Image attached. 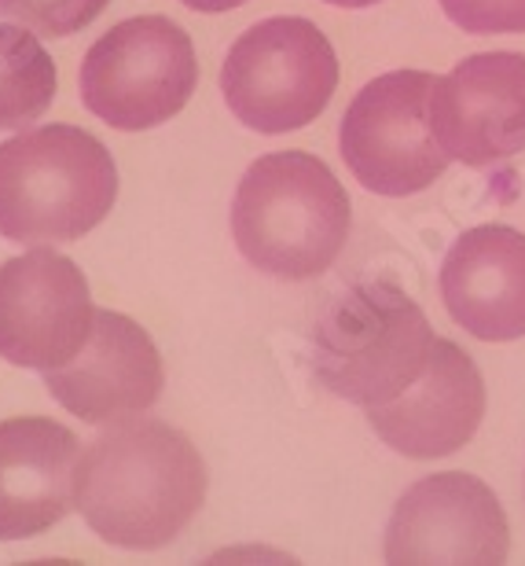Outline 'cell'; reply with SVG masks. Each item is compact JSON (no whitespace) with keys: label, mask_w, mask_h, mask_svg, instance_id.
<instances>
[{"label":"cell","mask_w":525,"mask_h":566,"mask_svg":"<svg viewBox=\"0 0 525 566\" xmlns=\"http://www.w3.org/2000/svg\"><path fill=\"white\" fill-rule=\"evenodd\" d=\"M207 501L199 449L158 420L111 423L77 463L74 507L107 545L155 552L169 545Z\"/></svg>","instance_id":"cell-1"},{"label":"cell","mask_w":525,"mask_h":566,"mask_svg":"<svg viewBox=\"0 0 525 566\" xmlns=\"http://www.w3.org/2000/svg\"><path fill=\"white\" fill-rule=\"evenodd\" d=\"M463 33H525V0H438Z\"/></svg>","instance_id":"cell-17"},{"label":"cell","mask_w":525,"mask_h":566,"mask_svg":"<svg viewBox=\"0 0 525 566\" xmlns=\"http://www.w3.org/2000/svg\"><path fill=\"white\" fill-rule=\"evenodd\" d=\"M338 60L309 19H265L232 44L221 66L228 111L258 133H291L324 115Z\"/></svg>","instance_id":"cell-6"},{"label":"cell","mask_w":525,"mask_h":566,"mask_svg":"<svg viewBox=\"0 0 525 566\" xmlns=\"http://www.w3.org/2000/svg\"><path fill=\"white\" fill-rule=\"evenodd\" d=\"M55 99V63L27 27H0V129H27Z\"/></svg>","instance_id":"cell-15"},{"label":"cell","mask_w":525,"mask_h":566,"mask_svg":"<svg viewBox=\"0 0 525 566\" xmlns=\"http://www.w3.org/2000/svg\"><path fill=\"white\" fill-rule=\"evenodd\" d=\"M162 357L125 313L96 310L82 354L44 371V387L82 423L111 427L144 416L162 394Z\"/></svg>","instance_id":"cell-11"},{"label":"cell","mask_w":525,"mask_h":566,"mask_svg":"<svg viewBox=\"0 0 525 566\" xmlns=\"http://www.w3.org/2000/svg\"><path fill=\"white\" fill-rule=\"evenodd\" d=\"M444 310L482 343L525 335V235L507 224L463 232L441 265Z\"/></svg>","instance_id":"cell-14"},{"label":"cell","mask_w":525,"mask_h":566,"mask_svg":"<svg viewBox=\"0 0 525 566\" xmlns=\"http://www.w3.org/2000/svg\"><path fill=\"white\" fill-rule=\"evenodd\" d=\"M485 416L482 371L449 338H438L427 371L401 398L368 409V423L401 457L433 460L463 449Z\"/></svg>","instance_id":"cell-12"},{"label":"cell","mask_w":525,"mask_h":566,"mask_svg":"<svg viewBox=\"0 0 525 566\" xmlns=\"http://www.w3.org/2000/svg\"><path fill=\"white\" fill-rule=\"evenodd\" d=\"M199 85L191 38L166 15L111 27L85 52L77 88L99 122L122 133L155 129L185 111Z\"/></svg>","instance_id":"cell-5"},{"label":"cell","mask_w":525,"mask_h":566,"mask_svg":"<svg viewBox=\"0 0 525 566\" xmlns=\"http://www.w3.org/2000/svg\"><path fill=\"white\" fill-rule=\"evenodd\" d=\"M232 235L261 273L313 280L335 265L349 240V196L316 155H265L235 188Z\"/></svg>","instance_id":"cell-2"},{"label":"cell","mask_w":525,"mask_h":566,"mask_svg":"<svg viewBox=\"0 0 525 566\" xmlns=\"http://www.w3.org/2000/svg\"><path fill=\"white\" fill-rule=\"evenodd\" d=\"M438 77L393 71L368 82L349 104L338 147L349 174L375 196L405 199L444 177L452 158L430 129V93Z\"/></svg>","instance_id":"cell-7"},{"label":"cell","mask_w":525,"mask_h":566,"mask_svg":"<svg viewBox=\"0 0 525 566\" xmlns=\"http://www.w3.org/2000/svg\"><path fill=\"white\" fill-rule=\"evenodd\" d=\"M96 305L71 258L33 247L0 265V357L15 368L49 371L82 354Z\"/></svg>","instance_id":"cell-8"},{"label":"cell","mask_w":525,"mask_h":566,"mask_svg":"<svg viewBox=\"0 0 525 566\" xmlns=\"http://www.w3.org/2000/svg\"><path fill=\"white\" fill-rule=\"evenodd\" d=\"M433 140L452 163L485 169L525 151V55L482 52L455 63L430 93Z\"/></svg>","instance_id":"cell-10"},{"label":"cell","mask_w":525,"mask_h":566,"mask_svg":"<svg viewBox=\"0 0 525 566\" xmlns=\"http://www.w3.org/2000/svg\"><path fill=\"white\" fill-rule=\"evenodd\" d=\"M180 4L191 8V11H207V15H217V11L239 8V4H246V0H180Z\"/></svg>","instance_id":"cell-18"},{"label":"cell","mask_w":525,"mask_h":566,"mask_svg":"<svg viewBox=\"0 0 525 566\" xmlns=\"http://www.w3.org/2000/svg\"><path fill=\"white\" fill-rule=\"evenodd\" d=\"M324 4H335V8H371L379 0H324Z\"/></svg>","instance_id":"cell-19"},{"label":"cell","mask_w":525,"mask_h":566,"mask_svg":"<svg viewBox=\"0 0 525 566\" xmlns=\"http://www.w3.org/2000/svg\"><path fill=\"white\" fill-rule=\"evenodd\" d=\"M433 327L397 283H357L313 332V371L335 398L375 409L412 387L433 354Z\"/></svg>","instance_id":"cell-4"},{"label":"cell","mask_w":525,"mask_h":566,"mask_svg":"<svg viewBox=\"0 0 525 566\" xmlns=\"http://www.w3.org/2000/svg\"><path fill=\"white\" fill-rule=\"evenodd\" d=\"M507 548L496 493L463 471L419 479L386 526V563H504Z\"/></svg>","instance_id":"cell-9"},{"label":"cell","mask_w":525,"mask_h":566,"mask_svg":"<svg viewBox=\"0 0 525 566\" xmlns=\"http://www.w3.org/2000/svg\"><path fill=\"white\" fill-rule=\"evenodd\" d=\"M82 446L55 420L0 423V541L38 537L74 512Z\"/></svg>","instance_id":"cell-13"},{"label":"cell","mask_w":525,"mask_h":566,"mask_svg":"<svg viewBox=\"0 0 525 566\" xmlns=\"http://www.w3.org/2000/svg\"><path fill=\"white\" fill-rule=\"evenodd\" d=\"M118 199V166L93 133L38 126L0 144V235L11 243H74Z\"/></svg>","instance_id":"cell-3"},{"label":"cell","mask_w":525,"mask_h":566,"mask_svg":"<svg viewBox=\"0 0 525 566\" xmlns=\"http://www.w3.org/2000/svg\"><path fill=\"white\" fill-rule=\"evenodd\" d=\"M111 0H0V15L38 38H71L85 30Z\"/></svg>","instance_id":"cell-16"}]
</instances>
